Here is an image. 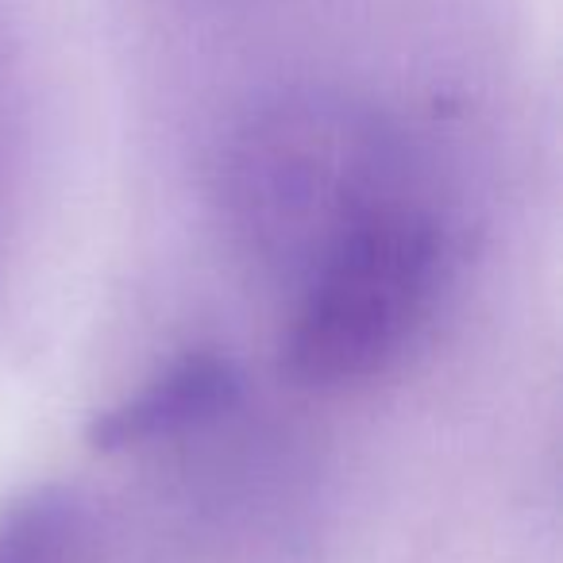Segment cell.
Returning a JSON list of instances; mask_svg holds the SVG:
<instances>
[{"mask_svg": "<svg viewBox=\"0 0 563 563\" xmlns=\"http://www.w3.org/2000/svg\"><path fill=\"white\" fill-rule=\"evenodd\" d=\"M89 506L66 486H40L0 509V563H93Z\"/></svg>", "mask_w": 563, "mask_h": 563, "instance_id": "277c9868", "label": "cell"}, {"mask_svg": "<svg viewBox=\"0 0 563 563\" xmlns=\"http://www.w3.org/2000/svg\"><path fill=\"white\" fill-rule=\"evenodd\" d=\"M240 371L228 355L197 347L166 363L135 394L101 409L89 421L97 452H132L205 429L240 401Z\"/></svg>", "mask_w": 563, "mask_h": 563, "instance_id": "3957f363", "label": "cell"}, {"mask_svg": "<svg viewBox=\"0 0 563 563\" xmlns=\"http://www.w3.org/2000/svg\"><path fill=\"white\" fill-rule=\"evenodd\" d=\"M448 278V228L417 197L347 232L294 286L282 340L298 383L336 390L390 371L432 321Z\"/></svg>", "mask_w": 563, "mask_h": 563, "instance_id": "7a4b0ae2", "label": "cell"}, {"mask_svg": "<svg viewBox=\"0 0 563 563\" xmlns=\"http://www.w3.org/2000/svg\"><path fill=\"white\" fill-rule=\"evenodd\" d=\"M406 197H417V186L390 135L332 109L258 120L220 174L235 247L290 290L347 232Z\"/></svg>", "mask_w": 563, "mask_h": 563, "instance_id": "6da1fadb", "label": "cell"}]
</instances>
